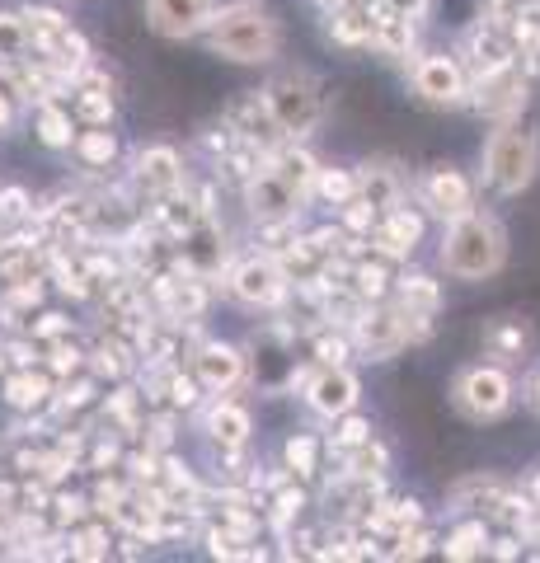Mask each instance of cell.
<instances>
[{"mask_svg":"<svg viewBox=\"0 0 540 563\" xmlns=\"http://www.w3.org/2000/svg\"><path fill=\"white\" fill-rule=\"evenodd\" d=\"M207 47L226 61L259 66V61L278 57L282 29L259 0H235V5H226V10H216L212 15V24H207Z\"/></svg>","mask_w":540,"mask_h":563,"instance_id":"6da1fadb","label":"cell"},{"mask_svg":"<svg viewBox=\"0 0 540 563\" xmlns=\"http://www.w3.org/2000/svg\"><path fill=\"white\" fill-rule=\"evenodd\" d=\"M508 259V235L494 216L484 212H465L451 221L447 240H442V263H447L451 277H465V282H479V277H494Z\"/></svg>","mask_w":540,"mask_h":563,"instance_id":"7a4b0ae2","label":"cell"},{"mask_svg":"<svg viewBox=\"0 0 540 563\" xmlns=\"http://www.w3.org/2000/svg\"><path fill=\"white\" fill-rule=\"evenodd\" d=\"M540 169V141L531 127L522 122H508V127H498L489 146H484V179L494 183L498 193H522L526 183L536 179Z\"/></svg>","mask_w":540,"mask_h":563,"instance_id":"3957f363","label":"cell"},{"mask_svg":"<svg viewBox=\"0 0 540 563\" xmlns=\"http://www.w3.org/2000/svg\"><path fill=\"white\" fill-rule=\"evenodd\" d=\"M263 104H268V113H273V122L282 127V137L301 141L320 122V85H315V76H306V71H282V76H273L268 85H263Z\"/></svg>","mask_w":540,"mask_h":563,"instance_id":"277c9868","label":"cell"},{"mask_svg":"<svg viewBox=\"0 0 540 563\" xmlns=\"http://www.w3.org/2000/svg\"><path fill=\"white\" fill-rule=\"evenodd\" d=\"M451 404L470 418V423H494L512 409V381L498 366H470L451 385Z\"/></svg>","mask_w":540,"mask_h":563,"instance_id":"5b68a950","label":"cell"},{"mask_svg":"<svg viewBox=\"0 0 540 563\" xmlns=\"http://www.w3.org/2000/svg\"><path fill=\"white\" fill-rule=\"evenodd\" d=\"M292 291V277L273 254H259V259H245L231 273V296L240 305H254V310H268V305L287 301Z\"/></svg>","mask_w":540,"mask_h":563,"instance_id":"8992f818","label":"cell"},{"mask_svg":"<svg viewBox=\"0 0 540 563\" xmlns=\"http://www.w3.org/2000/svg\"><path fill=\"white\" fill-rule=\"evenodd\" d=\"M353 343L367 352L371 362H386L409 343V320H404V305L390 310V305H367L353 320Z\"/></svg>","mask_w":540,"mask_h":563,"instance_id":"52a82bcc","label":"cell"},{"mask_svg":"<svg viewBox=\"0 0 540 563\" xmlns=\"http://www.w3.org/2000/svg\"><path fill=\"white\" fill-rule=\"evenodd\" d=\"M245 198H249V212L263 216V221H292L306 193H301L296 183H287L278 169L268 165V169H259V174L245 183Z\"/></svg>","mask_w":540,"mask_h":563,"instance_id":"ba28073f","label":"cell"},{"mask_svg":"<svg viewBox=\"0 0 540 563\" xmlns=\"http://www.w3.org/2000/svg\"><path fill=\"white\" fill-rule=\"evenodd\" d=\"M212 0H146V24L160 38H193L212 24Z\"/></svg>","mask_w":540,"mask_h":563,"instance_id":"9c48e42d","label":"cell"},{"mask_svg":"<svg viewBox=\"0 0 540 563\" xmlns=\"http://www.w3.org/2000/svg\"><path fill=\"white\" fill-rule=\"evenodd\" d=\"M221 263H226V235H221V226H216L212 216H202L198 226L179 240V268L212 282L221 273Z\"/></svg>","mask_w":540,"mask_h":563,"instance_id":"30bf717a","label":"cell"},{"mask_svg":"<svg viewBox=\"0 0 540 563\" xmlns=\"http://www.w3.org/2000/svg\"><path fill=\"white\" fill-rule=\"evenodd\" d=\"M306 399H310V409L324 413V418H343L357 404V376L348 366H320L306 381Z\"/></svg>","mask_w":540,"mask_h":563,"instance_id":"8fae6325","label":"cell"},{"mask_svg":"<svg viewBox=\"0 0 540 563\" xmlns=\"http://www.w3.org/2000/svg\"><path fill=\"white\" fill-rule=\"evenodd\" d=\"M193 371H198V381L212 395H226V390H235V385L245 381V357L231 343H202L193 352Z\"/></svg>","mask_w":540,"mask_h":563,"instance_id":"7c38bea8","label":"cell"},{"mask_svg":"<svg viewBox=\"0 0 540 563\" xmlns=\"http://www.w3.org/2000/svg\"><path fill=\"white\" fill-rule=\"evenodd\" d=\"M137 183L151 193V198H170V193H184V160L170 146H151V151L137 155Z\"/></svg>","mask_w":540,"mask_h":563,"instance_id":"4fadbf2b","label":"cell"},{"mask_svg":"<svg viewBox=\"0 0 540 563\" xmlns=\"http://www.w3.org/2000/svg\"><path fill=\"white\" fill-rule=\"evenodd\" d=\"M414 90L428 99V104H456L465 94V76L451 57H423L414 66Z\"/></svg>","mask_w":540,"mask_h":563,"instance_id":"5bb4252c","label":"cell"},{"mask_svg":"<svg viewBox=\"0 0 540 563\" xmlns=\"http://www.w3.org/2000/svg\"><path fill=\"white\" fill-rule=\"evenodd\" d=\"M423 198H428L432 212H442V216H465L470 212V202H475V193H470V183L461 179V169H432L428 183H423Z\"/></svg>","mask_w":540,"mask_h":563,"instance_id":"9a60e30c","label":"cell"},{"mask_svg":"<svg viewBox=\"0 0 540 563\" xmlns=\"http://www.w3.org/2000/svg\"><path fill=\"white\" fill-rule=\"evenodd\" d=\"M33 132H38V141L52 146V151L76 146V122H71V113H66L62 104H52V99L38 104V113H33Z\"/></svg>","mask_w":540,"mask_h":563,"instance_id":"2e32d148","label":"cell"},{"mask_svg":"<svg viewBox=\"0 0 540 563\" xmlns=\"http://www.w3.org/2000/svg\"><path fill=\"white\" fill-rule=\"evenodd\" d=\"M5 399L15 404V409H43L47 399H52V381H47L43 371H33V366H19L15 376L5 381Z\"/></svg>","mask_w":540,"mask_h":563,"instance_id":"e0dca14e","label":"cell"},{"mask_svg":"<svg viewBox=\"0 0 540 563\" xmlns=\"http://www.w3.org/2000/svg\"><path fill=\"white\" fill-rule=\"evenodd\" d=\"M207 432H212V442H221V446H245L249 442V413L240 409V404H231V399H221V404H212V413H207Z\"/></svg>","mask_w":540,"mask_h":563,"instance_id":"ac0fdd59","label":"cell"},{"mask_svg":"<svg viewBox=\"0 0 540 563\" xmlns=\"http://www.w3.org/2000/svg\"><path fill=\"white\" fill-rule=\"evenodd\" d=\"M24 19H29V33H33V47H38V52H52V47L71 33V24H66L57 10H47V5H29Z\"/></svg>","mask_w":540,"mask_h":563,"instance_id":"d6986e66","label":"cell"},{"mask_svg":"<svg viewBox=\"0 0 540 563\" xmlns=\"http://www.w3.org/2000/svg\"><path fill=\"white\" fill-rule=\"evenodd\" d=\"M71 151H76L90 169H108L113 155H118V137L104 132V127H85V132H76V146H71Z\"/></svg>","mask_w":540,"mask_h":563,"instance_id":"ffe728a7","label":"cell"},{"mask_svg":"<svg viewBox=\"0 0 540 563\" xmlns=\"http://www.w3.org/2000/svg\"><path fill=\"white\" fill-rule=\"evenodd\" d=\"M76 108H80V118L90 122V127H108V122H113V94H108L104 80L80 85V90H76Z\"/></svg>","mask_w":540,"mask_h":563,"instance_id":"44dd1931","label":"cell"},{"mask_svg":"<svg viewBox=\"0 0 540 563\" xmlns=\"http://www.w3.org/2000/svg\"><path fill=\"white\" fill-rule=\"evenodd\" d=\"M315 193H320L324 202H334V207H348V202L362 193V179H357V174H348V169H320Z\"/></svg>","mask_w":540,"mask_h":563,"instance_id":"7402d4cb","label":"cell"},{"mask_svg":"<svg viewBox=\"0 0 540 563\" xmlns=\"http://www.w3.org/2000/svg\"><path fill=\"white\" fill-rule=\"evenodd\" d=\"M33 47L29 19L24 15H0V61H19Z\"/></svg>","mask_w":540,"mask_h":563,"instance_id":"603a6c76","label":"cell"},{"mask_svg":"<svg viewBox=\"0 0 540 563\" xmlns=\"http://www.w3.org/2000/svg\"><path fill=\"white\" fill-rule=\"evenodd\" d=\"M400 305L404 310H414V315H432V310L442 305V291H437V282H428V277H404Z\"/></svg>","mask_w":540,"mask_h":563,"instance_id":"cb8c5ba5","label":"cell"},{"mask_svg":"<svg viewBox=\"0 0 540 563\" xmlns=\"http://www.w3.org/2000/svg\"><path fill=\"white\" fill-rule=\"evenodd\" d=\"M273 169H278L287 183H296L301 193H306V188H315V179H320V165H315L306 151H282L278 160H273Z\"/></svg>","mask_w":540,"mask_h":563,"instance_id":"d4e9b609","label":"cell"},{"mask_svg":"<svg viewBox=\"0 0 540 563\" xmlns=\"http://www.w3.org/2000/svg\"><path fill=\"white\" fill-rule=\"evenodd\" d=\"M287 470H292L296 479H310V474L320 470V442L306 437V432H296L292 442H287Z\"/></svg>","mask_w":540,"mask_h":563,"instance_id":"484cf974","label":"cell"},{"mask_svg":"<svg viewBox=\"0 0 540 563\" xmlns=\"http://www.w3.org/2000/svg\"><path fill=\"white\" fill-rule=\"evenodd\" d=\"M371 442V423L367 418H357V413H343L339 418V432H334V451H343V456H353L357 446H367Z\"/></svg>","mask_w":540,"mask_h":563,"instance_id":"4316f807","label":"cell"},{"mask_svg":"<svg viewBox=\"0 0 540 563\" xmlns=\"http://www.w3.org/2000/svg\"><path fill=\"white\" fill-rule=\"evenodd\" d=\"M108 418L123 427V432H137L141 427V395L137 390H113V395H108Z\"/></svg>","mask_w":540,"mask_h":563,"instance_id":"83f0119b","label":"cell"},{"mask_svg":"<svg viewBox=\"0 0 540 563\" xmlns=\"http://www.w3.org/2000/svg\"><path fill=\"white\" fill-rule=\"evenodd\" d=\"M71 554L76 559H104L108 554V531L104 526H85V531L71 535Z\"/></svg>","mask_w":540,"mask_h":563,"instance_id":"f1b7e54d","label":"cell"},{"mask_svg":"<svg viewBox=\"0 0 540 563\" xmlns=\"http://www.w3.org/2000/svg\"><path fill=\"white\" fill-rule=\"evenodd\" d=\"M353 291L362 296V301H376V296L386 291V268H381V263H362V268H353Z\"/></svg>","mask_w":540,"mask_h":563,"instance_id":"f546056e","label":"cell"},{"mask_svg":"<svg viewBox=\"0 0 540 563\" xmlns=\"http://www.w3.org/2000/svg\"><path fill=\"white\" fill-rule=\"evenodd\" d=\"M24 216H33L29 193H24V188H5V193H0V221L15 226V221H24Z\"/></svg>","mask_w":540,"mask_h":563,"instance_id":"4dcf8cb0","label":"cell"},{"mask_svg":"<svg viewBox=\"0 0 540 563\" xmlns=\"http://www.w3.org/2000/svg\"><path fill=\"white\" fill-rule=\"evenodd\" d=\"M198 390H207V385L198 381V371H193V376H179V371H174L170 376V399L179 409H193V404H198Z\"/></svg>","mask_w":540,"mask_h":563,"instance_id":"1f68e13d","label":"cell"},{"mask_svg":"<svg viewBox=\"0 0 540 563\" xmlns=\"http://www.w3.org/2000/svg\"><path fill=\"white\" fill-rule=\"evenodd\" d=\"M66 334H71V320H66V315H38V324H33V338L47 343V348H52V343H62Z\"/></svg>","mask_w":540,"mask_h":563,"instance_id":"d6a6232c","label":"cell"},{"mask_svg":"<svg viewBox=\"0 0 540 563\" xmlns=\"http://www.w3.org/2000/svg\"><path fill=\"white\" fill-rule=\"evenodd\" d=\"M479 545H484V526H465V531L451 535L447 554L451 559H470V554H479Z\"/></svg>","mask_w":540,"mask_h":563,"instance_id":"836d02e7","label":"cell"},{"mask_svg":"<svg viewBox=\"0 0 540 563\" xmlns=\"http://www.w3.org/2000/svg\"><path fill=\"white\" fill-rule=\"evenodd\" d=\"M334 38H339V43H357V38H371V24H362L353 10H348V15H334Z\"/></svg>","mask_w":540,"mask_h":563,"instance_id":"e575fe53","label":"cell"},{"mask_svg":"<svg viewBox=\"0 0 540 563\" xmlns=\"http://www.w3.org/2000/svg\"><path fill=\"white\" fill-rule=\"evenodd\" d=\"M315 352H320V362L324 366H343V357H348V338H329V334H320L315 338Z\"/></svg>","mask_w":540,"mask_h":563,"instance_id":"d590c367","label":"cell"},{"mask_svg":"<svg viewBox=\"0 0 540 563\" xmlns=\"http://www.w3.org/2000/svg\"><path fill=\"white\" fill-rule=\"evenodd\" d=\"M52 371H57V376H71V371H80V348H71V343H52Z\"/></svg>","mask_w":540,"mask_h":563,"instance_id":"8d00e7d4","label":"cell"},{"mask_svg":"<svg viewBox=\"0 0 540 563\" xmlns=\"http://www.w3.org/2000/svg\"><path fill=\"white\" fill-rule=\"evenodd\" d=\"M301 503H306V498H301V488H287L278 503H273V521H278V526H287V521L301 512Z\"/></svg>","mask_w":540,"mask_h":563,"instance_id":"74e56055","label":"cell"},{"mask_svg":"<svg viewBox=\"0 0 540 563\" xmlns=\"http://www.w3.org/2000/svg\"><path fill=\"white\" fill-rule=\"evenodd\" d=\"M94 390H99V385H94L90 376H85V381H76V385H66L62 409H85V404H90V399H94Z\"/></svg>","mask_w":540,"mask_h":563,"instance_id":"f35d334b","label":"cell"},{"mask_svg":"<svg viewBox=\"0 0 540 563\" xmlns=\"http://www.w3.org/2000/svg\"><path fill=\"white\" fill-rule=\"evenodd\" d=\"M52 507H57V521H62V526H66V521H71V526H76V521L85 517V507H90V503H85V498H76V493H71V498H57V503H52Z\"/></svg>","mask_w":540,"mask_h":563,"instance_id":"ab89813d","label":"cell"},{"mask_svg":"<svg viewBox=\"0 0 540 563\" xmlns=\"http://www.w3.org/2000/svg\"><path fill=\"white\" fill-rule=\"evenodd\" d=\"M170 437H174V418L165 413V418H155V423H151V451H165V446H170Z\"/></svg>","mask_w":540,"mask_h":563,"instance_id":"60d3db41","label":"cell"},{"mask_svg":"<svg viewBox=\"0 0 540 563\" xmlns=\"http://www.w3.org/2000/svg\"><path fill=\"white\" fill-rule=\"evenodd\" d=\"M5 352H10V362H15V366H33V362H38V343H24V338H19V343H10Z\"/></svg>","mask_w":540,"mask_h":563,"instance_id":"b9f144b4","label":"cell"},{"mask_svg":"<svg viewBox=\"0 0 540 563\" xmlns=\"http://www.w3.org/2000/svg\"><path fill=\"white\" fill-rule=\"evenodd\" d=\"M15 122V108H10V90H0V132Z\"/></svg>","mask_w":540,"mask_h":563,"instance_id":"7bdbcfd3","label":"cell"},{"mask_svg":"<svg viewBox=\"0 0 540 563\" xmlns=\"http://www.w3.org/2000/svg\"><path fill=\"white\" fill-rule=\"evenodd\" d=\"M5 357H10V352H5V343H0V366H5Z\"/></svg>","mask_w":540,"mask_h":563,"instance_id":"ee69618b","label":"cell"}]
</instances>
